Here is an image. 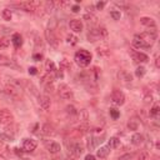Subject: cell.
<instances>
[{
    "label": "cell",
    "instance_id": "10",
    "mask_svg": "<svg viewBox=\"0 0 160 160\" xmlns=\"http://www.w3.org/2000/svg\"><path fill=\"white\" fill-rule=\"evenodd\" d=\"M69 26H70V29L74 31V33H80V31H83V28H84L83 21H81V20H79V19L70 20Z\"/></svg>",
    "mask_w": 160,
    "mask_h": 160
},
{
    "label": "cell",
    "instance_id": "44",
    "mask_svg": "<svg viewBox=\"0 0 160 160\" xmlns=\"http://www.w3.org/2000/svg\"><path fill=\"white\" fill-rule=\"evenodd\" d=\"M85 160H95V156L91 155V154H88V155L85 156Z\"/></svg>",
    "mask_w": 160,
    "mask_h": 160
},
{
    "label": "cell",
    "instance_id": "32",
    "mask_svg": "<svg viewBox=\"0 0 160 160\" xmlns=\"http://www.w3.org/2000/svg\"><path fill=\"white\" fill-rule=\"evenodd\" d=\"M159 106L158 105H154L151 109H150V116H153V118H158V115H159Z\"/></svg>",
    "mask_w": 160,
    "mask_h": 160
},
{
    "label": "cell",
    "instance_id": "45",
    "mask_svg": "<svg viewBox=\"0 0 160 160\" xmlns=\"http://www.w3.org/2000/svg\"><path fill=\"white\" fill-rule=\"evenodd\" d=\"M79 10H80L79 6H73V10H71V11H73V13H78Z\"/></svg>",
    "mask_w": 160,
    "mask_h": 160
},
{
    "label": "cell",
    "instance_id": "41",
    "mask_svg": "<svg viewBox=\"0 0 160 160\" xmlns=\"http://www.w3.org/2000/svg\"><path fill=\"white\" fill-rule=\"evenodd\" d=\"M155 67L156 68H160V63H159V55L155 54Z\"/></svg>",
    "mask_w": 160,
    "mask_h": 160
},
{
    "label": "cell",
    "instance_id": "5",
    "mask_svg": "<svg viewBox=\"0 0 160 160\" xmlns=\"http://www.w3.org/2000/svg\"><path fill=\"white\" fill-rule=\"evenodd\" d=\"M110 99H111V103L114 105H123L125 103V95L120 91V90H113L111 95H110Z\"/></svg>",
    "mask_w": 160,
    "mask_h": 160
},
{
    "label": "cell",
    "instance_id": "11",
    "mask_svg": "<svg viewBox=\"0 0 160 160\" xmlns=\"http://www.w3.org/2000/svg\"><path fill=\"white\" fill-rule=\"evenodd\" d=\"M46 149H48V151L50 154H56V153H59L61 150V146L56 141H48L46 143Z\"/></svg>",
    "mask_w": 160,
    "mask_h": 160
},
{
    "label": "cell",
    "instance_id": "24",
    "mask_svg": "<svg viewBox=\"0 0 160 160\" xmlns=\"http://www.w3.org/2000/svg\"><path fill=\"white\" fill-rule=\"evenodd\" d=\"M119 145H120V140L118 138H115V136L114 138H110L109 141H108V146L110 149H116Z\"/></svg>",
    "mask_w": 160,
    "mask_h": 160
},
{
    "label": "cell",
    "instance_id": "28",
    "mask_svg": "<svg viewBox=\"0 0 160 160\" xmlns=\"http://www.w3.org/2000/svg\"><path fill=\"white\" fill-rule=\"evenodd\" d=\"M2 16H3L4 20H11L13 13H11V10H9V9H4L3 13H2Z\"/></svg>",
    "mask_w": 160,
    "mask_h": 160
},
{
    "label": "cell",
    "instance_id": "34",
    "mask_svg": "<svg viewBox=\"0 0 160 160\" xmlns=\"http://www.w3.org/2000/svg\"><path fill=\"white\" fill-rule=\"evenodd\" d=\"M110 116H111L114 120H116V119L120 116V113H119V110H116V109L111 108V109H110Z\"/></svg>",
    "mask_w": 160,
    "mask_h": 160
},
{
    "label": "cell",
    "instance_id": "31",
    "mask_svg": "<svg viewBox=\"0 0 160 160\" xmlns=\"http://www.w3.org/2000/svg\"><path fill=\"white\" fill-rule=\"evenodd\" d=\"M67 113H68L70 116H75L76 113H78V110H76L73 105H68V106H67Z\"/></svg>",
    "mask_w": 160,
    "mask_h": 160
},
{
    "label": "cell",
    "instance_id": "39",
    "mask_svg": "<svg viewBox=\"0 0 160 160\" xmlns=\"http://www.w3.org/2000/svg\"><path fill=\"white\" fill-rule=\"evenodd\" d=\"M60 68H67V69H70V64L68 63V60H63L61 64H60Z\"/></svg>",
    "mask_w": 160,
    "mask_h": 160
},
{
    "label": "cell",
    "instance_id": "46",
    "mask_svg": "<svg viewBox=\"0 0 160 160\" xmlns=\"http://www.w3.org/2000/svg\"><path fill=\"white\" fill-rule=\"evenodd\" d=\"M0 160H6V159H5L4 156H2V155H0Z\"/></svg>",
    "mask_w": 160,
    "mask_h": 160
},
{
    "label": "cell",
    "instance_id": "12",
    "mask_svg": "<svg viewBox=\"0 0 160 160\" xmlns=\"http://www.w3.org/2000/svg\"><path fill=\"white\" fill-rule=\"evenodd\" d=\"M69 150H70V153H71L74 156H80V155L84 153V149H83V146H81L79 143H75V144H73L71 146H69Z\"/></svg>",
    "mask_w": 160,
    "mask_h": 160
},
{
    "label": "cell",
    "instance_id": "47",
    "mask_svg": "<svg viewBox=\"0 0 160 160\" xmlns=\"http://www.w3.org/2000/svg\"><path fill=\"white\" fill-rule=\"evenodd\" d=\"M25 160H28V159H25Z\"/></svg>",
    "mask_w": 160,
    "mask_h": 160
},
{
    "label": "cell",
    "instance_id": "14",
    "mask_svg": "<svg viewBox=\"0 0 160 160\" xmlns=\"http://www.w3.org/2000/svg\"><path fill=\"white\" fill-rule=\"evenodd\" d=\"M140 23H141L143 25L148 26V28H151V30H156V24H155L154 19H151V18L144 16V18H141V19H140Z\"/></svg>",
    "mask_w": 160,
    "mask_h": 160
},
{
    "label": "cell",
    "instance_id": "18",
    "mask_svg": "<svg viewBox=\"0 0 160 160\" xmlns=\"http://www.w3.org/2000/svg\"><path fill=\"white\" fill-rule=\"evenodd\" d=\"M0 65L2 67H9V68H15V64L6 56L0 55Z\"/></svg>",
    "mask_w": 160,
    "mask_h": 160
},
{
    "label": "cell",
    "instance_id": "4",
    "mask_svg": "<svg viewBox=\"0 0 160 160\" xmlns=\"http://www.w3.org/2000/svg\"><path fill=\"white\" fill-rule=\"evenodd\" d=\"M14 121V115L11 114L10 110L8 109H3L0 111V124L4 125V126H8V125H11Z\"/></svg>",
    "mask_w": 160,
    "mask_h": 160
},
{
    "label": "cell",
    "instance_id": "37",
    "mask_svg": "<svg viewBox=\"0 0 160 160\" xmlns=\"http://www.w3.org/2000/svg\"><path fill=\"white\" fill-rule=\"evenodd\" d=\"M110 16H111L114 20H119V19H120V11L113 10V11H110Z\"/></svg>",
    "mask_w": 160,
    "mask_h": 160
},
{
    "label": "cell",
    "instance_id": "8",
    "mask_svg": "<svg viewBox=\"0 0 160 160\" xmlns=\"http://www.w3.org/2000/svg\"><path fill=\"white\" fill-rule=\"evenodd\" d=\"M132 56H133L135 63H146L149 60V56L146 54L140 53V51H135V50L132 51Z\"/></svg>",
    "mask_w": 160,
    "mask_h": 160
},
{
    "label": "cell",
    "instance_id": "21",
    "mask_svg": "<svg viewBox=\"0 0 160 160\" xmlns=\"http://www.w3.org/2000/svg\"><path fill=\"white\" fill-rule=\"evenodd\" d=\"M103 140H100L99 138H95V136H91V138H89V140H88V148L89 149H94L95 146H97L99 143H102Z\"/></svg>",
    "mask_w": 160,
    "mask_h": 160
},
{
    "label": "cell",
    "instance_id": "33",
    "mask_svg": "<svg viewBox=\"0 0 160 160\" xmlns=\"http://www.w3.org/2000/svg\"><path fill=\"white\" fill-rule=\"evenodd\" d=\"M9 46V40L5 38H0V49H6Z\"/></svg>",
    "mask_w": 160,
    "mask_h": 160
},
{
    "label": "cell",
    "instance_id": "25",
    "mask_svg": "<svg viewBox=\"0 0 160 160\" xmlns=\"http://www.w3.org/2000/svg\"><path fill=\"white\" fill-rule=\"evenodd\" d=\"M75 116H78V120H79L80 123H85V121L88 120V113H86V110H80V111H78Z\"/></svg>",
    "mask_w": 160,
    "mask_h": 160
},
{
    "label": "cell",
    "instance_id": "15",
    "mask_svg": "<svg viewBox=\"0 0 160 160\" xmlns=\"http://www.w3.org/2000/svg\"><path fill=\"white\" fill-rule=\"evenodd\" d=\"M43 134L44 135H48V136H54L55 135V129H54V126L50 125V124H44L43 125V129H41Z\"/></svg>",
    "mask_w": 160,
    "mask_h": 160
},
{
    "label": "cell",
    "instance_id": "20",
    "mask_svg": "<svg viewBox=\"0 0 160 160\" xmlns=\"http://www.w3.org/2000/svg\"><path fill=\"white\" fill-rule=\"evenodd\" d=\"M45 69H46V71L49 73V74H54L55 71H56V67H55V64H54V61L53 60H46L45 61Z\"/></svg>",
    "mask_w": 160,
    "mask_h": 160
},
{
    "label": "cell",
    "instance_id": "43",
    "mask_svg": "<svg viewBox=\"0 0 160 160\" xmlns=\"http://www.w3.org/2000/svg\"><path fill=\"white\" fill-rule=\"evenodd\" d=\"M33 58H34V60H37V61H39V60H40V59L43 58V55H41V54H35V55H34Z\"/></svg>",
    "mask_w": 160,
    "mask_h": 160
},
{
    "label": "cell",
    "instance_id": "30",
    "mask_svg": "<svg viewBox=\"0 0 160 160\" xmlns=\"http://www.w3.org/2000/svg\"><path fill=\"white\" fill-rule=\"evenodd\" d=\"M67 41H68V44H70V45H76V44H78V38H76L75 35H68V37H67Z\"/></svg>",
    "mask_w": 160,
    "mask_h": 160
},
{
    "label": "cell",
    "instance_id": "7",
    "mask_svg": "<svg viewBox=\"0 0 160 160\" xmlns=\"http://www.w3.org/2000/svg\"><path fill=\"white\" fill-rule=\"evenodd\" d=\"M37 146H38V143H37V140H34V139L26 138V139L23 140V150L26 151V153L34 151V150L37 149Z\"/></svg>",
    "mask_w": 160,
    "mask_h": 160
},
{
    "label": "cell",
    "instance_id": "26",
    "mask_svg": "<svg viewBox=\"0 0 160 160\" xmlns=\"http://www.w3.org/2000/svg\"><path fill=\"white\" fill-rule=\"evenodd\" d=\"M128 128H129L130 130H138V128H139V121H138L135 118L130 119L129 123H128Z\"/></svg>",
    "mask_w": 160,
    "mask_h": 160
},
{
    "label": "cell",
    "instance_id": "42",
    "mask_svg": "<svg viewBox=\"0 0 160 160\" xmlns=\"http://www.w3.org/2000/svg\"><path fill=\"white\" fill-rule=\"evenodd\" d=\"M104 6H105V3H104V2H102V3H98V4H97V8H98L99 10H102Z\"/></svg>",
    "mask_w": 160,
    "mask_h": 160
},
{
    "label": "cell",
    "instance_id": "23",
    "mask_svg": "<svg viewBox=\"0 0 160 160\" xmlns=\"http://www.w3.org/2000/svg\"><path fill=\"white\" fill-rule=\"evenodd\" d=\"M119 78L124 81V83H132V80H133V78H132V75L130 74H128L126 71H120L119 73Z\"/></svg>",
    "mask_w": 160,
    "mask_h": 160
},
{
    "label": "cell",
    "instance_id": "9",
    "mask_svg": "<svg viewBox=\"0 0 160 160\" xmlns=\"http://www.w3.org/2000/svg\"><path fill=\"white\" fill-rule=\"evenodd\" d=\"M45 34H46V39H48L49 44L53 45L54 48H56V46H58V38H56V35H55V33H54V30H53L51 28H49V29L46 30Z\"/></svg>",
    "mask_w": 160,
    "mask_h": 160
},
{
    "label": "cell",
    "instance_id": "38",
    "mask_svg": "<svg viewBox=\"0 0 160 160\" xmlns=\"http://www.w3.org/2000/svg\"><path fill=\"white\" fill-rule=\"evenodd\" d=\"M84 19H86L89 23H90V21H91V23H94L95 20H97V19H95V16H94V15H91V14H90V15H89V14H85V15H84Z\"/></svg>",
    "mask_w": 160,
    "mask_h": 160
},
{
    "label": "cell",
    "instance_id": "35",
    "mask_svg": "<svg viewBox=\"0 0 160 160\" xmlns=\"http://www.w3.org/2000/svg\"><path fill=\"white\" fill-rule=\"evenodd\" d=\"M135 156V154H124L119 158V160H133Z\"/></svg>",
    "mask_w": 160,
    "mask_h": 160
},
{
    "label": "cell",
    "instance_id": "17",
    "mask_svg": "<svg viewBox=\"0 0 160 160\" xmlns=\"http://www.w3.org/2000/svg\"><path fill=\"white\" fill-rule=\"evenodd\" d=\"M109 153H110V148H109L108 145H105V146H102V148L98 149L97 156L100 158V159H105V158L109 155Z\"/></svg>",
    "mask_w": 160,
    "mask_h": 160
},
{
    "label": "cell",
    "instance_id": "6",
    "mask_svg": "<svg viewBox=\"0 0 160 160\" xmlns=\"http://www.w3.org/2000/svg\"><path fill=\"white\" fill-rule=\"evenodd\" d=\"M59 95L61 99H65V100H69V99H73L74 94H73V90L67 85V84H61L59 86Z\"/></svg>",
    "mask_w": 160,
    "mask_h": 160
},
{
    "label": "cell",
    "instance_id": "3",
    "mask_svg": "<svg viewBox=\"0 0 160 160\" xmlns=\"http://www.w3.org/2000/svg\"><path fill=\"white\" fill-rule=\"evenodd\" d=\"M4 93L8 95V97H10L11 99H14V100H20L23 98L20 89L14 86L13 84H6L5 88H4Z\"/></svg>",
    "mask_w": 160,
    "mask_h": 160
},
{
    "label": "cell",
    "instance_id": "16",
    "mask_svg": "<svg viewBox=\"0 0 160 160\" xmlns=\"http://www.w3.org/2000/svg\"><path fill=\"white\" fill-rule=\"evenodd\" d=\"M133 45H134L135 48H138V49H148L146 45H145V43H144V40L140 38L139 34L134 37V39H133Z\"/></svg>",
    "mask_w": 160,
    "mask_h": 160
},
{
    "label": "cell",
    "instance_id": "19",
    "mask_svg": "<svg viewBox=\"0 0 160 160\" xmlns=\"http://www.w3.org/2000/svg\"><path fill=\"white\" fill-rule=\"evenodd\" d=\"M132 144L133 145H136V146H139V145H141L143 143H144V136L141 135V134H134L133 136H132Z\"/></svg>",
    "mask_w": 160,
    "mask_h": 160
},
{
    "label": "cell",
    "instance_id": "27",
    "mask_svg": "<svg viewBox=\"0 0 160 160\" xmlns=\"http://www.w3.org/2000/svg\"><path fill=\"white\" fill-rule=\"evenodd\" d=\"M0 139H3L5 141H13L14 140V135H11L9 132H5V133L0 134Z\"/></svg>",
    "mask_w": 160,
    "mask_h": 160
},
{
    "label": "cell",
    "instance_id": "29",
    "mask_svg": "<svg viewBox=\"0 0 160 160\" xmlns=\"http://www.w3.org/2000/svg\"><path fill=\"white\" fill-rule=\"evenodd\" d=\"M145 73H146V70H145V68H144V67H138V68H136V70H135V75H136V78H143V76L145 75Z\"/></svg>",
    "mask_w": 160,
    "mask_h": 160
},
{
    "label": "cell",
    "instance_id": "13",
    "mask_svg": "<svg viewBox=\"0 0 160 160\" xmlns=\"http://www.w3.org/2000/svg\"><path fill=\"white\" fill-rule=\"evenodd\" d=\"M39 103H40V106L43 110H48L51 105V100L49 97H46V95H41V97L39 98Z\"/></svg>",
    "mask_w": 160,
    "mask_h": 160
},
{
    "label": "cell",
    "instance_id": "36",
    "mask_svg": "<svg viewBox=\"0 0 160 160\" xmlns=\"http://www.w3.org/2000/svg\"><path fill=\"white\" fill-rule=\"evenodd\" d=\"M138 160H149V154L146 151H141L138 156Z\"/></svg>",
    "mask_w": 160,
    "mask_h": 160
},
{
    "label": "cell",
    "instance_id": "2",
    "mask_svg": "<svg viewBox=\"0 0 160 160\" xmlns=\"http://www.w3.org/2000/svg\"><path fill=\"white\" fill-rule=\"evenodd\" d=\"M108 31L105 28H93L89 30L88 33V39L89 41H97V40H102L104 38H106Z\"/></svg>",
    "mask_w": 160,
    "mask_h": 160
},
{
    "label": "cell",
    "instance_id": "1",
    "mask_svg": "<svg viewBox=\"0 0 160 160\" xmlns=\"http://www.w3.org/2000/svg\"><path fill=\"white\" fill-rule=\"evenodd\" d=\"M90 61H91V54H90L88 50L80 49V50L75 54V63L78 64L79 67L85 68V67H88L89 64H90Z\"/></svg>",
    "mask_w": 160,
    "mask_h": 160
},
{
    "label": "cell",
    "instance_id": "22",
    "mask_svg": "<svg viewBox=\"0 0 160 160\" xmlns=\"http://www.w3.org/2000/svg\"><path fill=\"white\" fill-rule=\"evenodd\" d=\"M11 43L14 44L15 48H20L21 44H23V39H21L20 34H14L13 38H11Z\"/></svg>",
    "mask_w": 160,
    "mask_h": 160
},
{
    "label": "cell",
    "instance_id": "40",
    "mask_svg": "<svg viewBox=\"0 0 160 160\" xmlns=\"http://www.w3.org/2000/svg\"><path fill=\"white\" fill-rule=\"evenodd\" d=\"M37 73H38V69H37V68H34V67L29 68V74H31V75H35Z\"/></svg>",
    "mask_w": 160,
    "mask_h": 160
}]
</instances>
